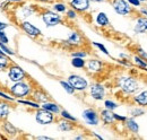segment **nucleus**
<instances>
[{
  "instance_id": "1",
  "label": "nucleus",
  "mask_w": 147,
  "mask_h": 140,
  "mask_svg": "<svg viewBox=\"0 0 147 140\" xmlns=\"http://www.w3.org/2000/svg\"><path fill=\"white\" fill-rule=\"evenodd\" d=\"M118 85H119V87L121 88L122 92H125L127 94H134L139 88L137 80L135 78H132V77H128V76L121 77L119 79V81H118Z\"/></svg>"
},
{
  "instance_id": "2",
  "label": "nucleus",
  "mask_w": 147,
  "mask_h": 140,
  "mask_svg": "<svg viewBox=\"0 0 147 140\" xmlns=\"http://www.w3.org/2000/svg\"><path fill=\"white\" fill-rule=\"evenodd\" d=\"M31 92H32V87L27 84V83H25V81H17V83H15L11 87H10V94L13 95V96H15V97H25V96H27V95H30L31 94Z\"/></svg>"
},
{
  "instance_id": "3",
  "label": "nucleus",
  "mask_w": 147,
  "mask_h": 140,
  "mask_svg": "<svg viewBox=\"0 0 147 140\" xmlns=\"http://www.w3.org/2000/svg\"><path fill=\"white\" fill-rule=\"evenodd\" d=\"M111 5L114 11L121 16H127L132 11V8L127 0H111Z\"/></svg>"
},
{
  "instance_id": "4",
  "label": "nucleus",
  "mask_w": 147,
  "mask_h": 140,
  "mask_svg": "<svg viewBox=\"0 0 147 140\" xmlns=\"http://www.w3.org/2000/svg\"><path fill=\"white\" fill-rule=\"evenodd\" d=\"M42 19L44 22V24L47 25V27H53L59 24L62 23V18L60 15H58V13L51 11V10H47L42 14Z\"/></svg>"
},
{
  "instance_id": "5",
  "label": "nucleus",
  "mask_w": 147,
  "mask_h": 140,
  "mask_svg": "<svg viewBox=\"0 0 147 140\" xmlns=\"http://www.w3.org/2000/svg\"><path fill=\"white\" fill-rule=\"evenodd\" d=\"M35 119L36 122L42 124V125H47L50 124L55 121V115L52 112L44 110V108H37L36 114H35Z\"/></svg>"
},
{
  "instance_id": "6",
  "label": "nucleus",
  "mask_w": 147,
  "mask_h": 140,
  "mask_svg": "<svg viewBox=\"0 0 147 140\" xmlns=\"http://www.w3.org/2000/svg\"><path fill=\"white\" fill-rule=\"evenodd\" d=\"M26 72L24 71V69H22L19 66L16 65H10L9 66V70H8V78L14 81V83H17V81H22L26 78Z\"/></svg>"
},
{
  "instance_id": "7",
  "label": "nucleus",
  "mask_w": 147,
  "mask_h": 140,
  "mask_svg": "<svg viewBox=\"0 0 147 140\" xmlns=\"http://www.w3.org/2000/svg\"><path fill=\"white\" fill-rule=\"evenodd\" d=\"M68 81L75 88V90L83 92V90H85L86 88L88 87L87 80L85 78H83L82 76H78V75H70L68 77Z\"/></svg>"
},
{
  "instance_id": "8",
  "label": "nucleus",
  "mask_w": 147,
  "mask_h": 140,
  "mask_svg": "<svg viewBox=\"0 0 147 140\" xmlns=\"http://www.w3.org/2000/svg\"><path fill=\"white\" fill-rule=\"evenodd\" d=\"M83 118H84V120L86 122L88 123V124H91V125H97L98 122H100V118H98L96 111L93 110V108L85 110L83 112Z\"/></svg>"
},
{
  "instance_id": "9",
  "label": "nucleus",
  "mask_w": 147,
  "mask_h": 140,
  "mask_svg": "<svg viewBox=\"0 0 147 140\" xmlns=\"http://www.w3.org/2000/svg\"><path fill=\"white\" fill-rule=\"evenodd\" d=\"M20 28L31 37H37L41 35V31L35 27L33 24H31L30 22H22L20 23Z\"/></svg>"
},
{
  "instance_id": "10",
  "label": "nucleus",
  "mask_w": 147,
  "mask_h": 140,
  "mask_svg": "<svg viewBox=\"0 0 147 140\" xmlns=\"http://www.w3.org/2000/svg\"><path fill=\"white\" fill-rule=\"evenodd\" d=\"M91 96L96 101H102L105 96V88L101 84H93L91 86Z\"/></svg>"
},
{
  "instance_id": "11",
  "label": "nucleus",
  "mask_w": 147,
  "mask_h": 140,
  "mask_svg": "<svg viewBox=\"0 0 147 140\" xmlns=\"http://www.w3.org/2000/svg\"><path fill=\"white\" fill-rule=\"evenodd\" d=\"M91 0H70V6L77 11H86L90 8Z\"/></svg>"
},
{
  "instance_id": "12",
  "label": "nucleus",
  "mask_w": 147,
  "mask_h": 140,
  "mask_svg": "<svg viewBox=\"0 0 147 140\" xmlns=\"http://www.w3.org/2000/svg\"><path fill=\"white\" fill-rule=\"evenodd\" d=\"M134 31L137 34L147 33V18L146 17L137 18V22H136V25L134 27Z\"/></svg>"
},
{
  "instance_id": "13",
  "label": "nucleus",
  "mask_w": 147,
  "mask_h": 140,
  "mask_svg": "<svg viewBox=\"0 0 147 140\" xmlns=\"http://www.w3.org/2000/svg\"><path fill=\"white\" fill-rule=\"evenodd\" d=\"M86 67H87L88 71L94 72V73H97V72L102 71V69H103V63L100 60H97V59H91L86 63Z\"/></svg>"
},
{
  "instance_id": "14",
  "label": "nucleus",
  "mask_w": 147,
  "mask_h": 140,
  "mask_svg": "<svg viewBox=\"0 0 147 140\" xmlns=\"http://www.w3.org/2000/svg\"><path fill=\"white\" fill-rule=\"evenodd\" d=\"M33 100H35V102L37 103H45V102H48L49 100H50V96L45 93V92H43L42 89H36V90H34L33 92Z\"/></svg>"
},
{
  "instance_id": "15",
  "label": "nucleus",
  "mask_w": 147,
  "mask_h": 140,
  "mask_svg": "<svg viewBox=\"0 0 147 140\" xmlns=\"http://www.w3.org/2000/svg\"><path fill=\"white\" fill-rule=\"evenodd\" d=\"M67 42L69 43L70 46H78V45L82 44L83 37L78 32H71L70 35L68 36V38H67Z\"/></svg>"
},
{
  "instance_id": "16",
  "label": "nucleus",
  "mask_w": 147,
  "mask_h": 140,
  "mask_svg": "<svg viewBox=\"0 0 147 140\" xmlns=\"http://www.w3.org/2000/svg\"><path fill=\"white\" fill-rule=\"evenodd\" d=\"M101 119L105 124H112L115 121L114 116H113V112L111 110H108V108H105L101 112Z\"/></svg>"
},
{
  "instance_id": "17",
  "label": "nucleus",
  "mask_w": 147,
  "mask_h": 140,
  "mask_svg": "<svg viewBox=\"0 0 147 140\" xmlns=\"http://www.w3.org/2000/svg\"><path fill=\"white\" fill-rule=\"evenodd\" d=\"M10 113V106L7 102L0 101V120H5L8 118Z\"/></svg>"
},
{
  "instance_id": "18",
  "label": "nucleus",
  "mask_w": 147,
  "mask_h": 140,
  "mask_svg": "<svg viewBox=\"0 0 147 140\" xmlns=\"http://www.w3.org/2000/svg\"><path fill=\"white\" fill-rule=\"evenodd\" d=\"M58 128L59 130L63 131V132H67V131H71L74 128H75V124L73 123V121H69V120H62L60 121L58 124Z\"/></svg>"
},
{
  "instance_id": "19",
  "label": "nucleus",
  "mask_w": 147,
  "mask_h": 140,
  "mask_svg": "<svg viewBox=\"0 0 147 140\" xmlns=\"http://www.w3.org/2000/svg\"><path fill=\"white\" fill-rule=\"evenodd\" d=\"M96 24L98 26H101V27H105V26H108L110 24V20H109V18H108L105 13H98L96 15Z\"/></svg>"
},
{
  "instance_id": "20",
  "label": "nucleus",
  "mask_w": 147,
  "mask_h": 140,
  "mask_svg": "<svg viewBox=\"0 0 147 140\" xmlns=\"http://www.w3.org/2000/svg\"><path fill=\"white\" fill-rule=\"evenodd\" d=\"M134 100H135V102L138 105L147 107V90H144V92L139 93L138 95H136Z\"/></svg>"
},
{
  "instance_id": "21",
  "label": "nucleus",
  "mask_w": 147,
  "mask_h": 140,
  "mask_svg": "<svg viewBox=\"0 0 147 140\" xmlns=\"http://www.w3.org/2000/svg\"><path fill=\"white\" fill-rule=\"evenodd\" d=\"M2 128H3L5 132H6V133H8V135H10L11 137H15V136L18 133L17 128H15V127L13 125V123L8 122V121H6V122L3 123Z\"/></svg>"
},
{
  "instance_id": "22",
  "label": "nucleus",
  "mask_w": 147,
  "mask_h": 140,
  "mask_svg": "<svg viewBox=\"0 0 147 140\" xmlns=\"http://www.w3.org/2000/svg\"><path fill=\"white\" fill-rule=\"evenodd\" d=\"M42 108H44V110H48V111H50V112H52L53 114H57V113H60V107H59V105L53 103V102H45V103H43L42 105Z\"/></svg>"
},
{
  "instance_id": "23",
  "label": "nucleus",
  "mask_w": 147,
  "mask_h": 140,
  "mask_svg": "<svg viewBox=\"0 0 147 140\" xmlns=\"http://www.w3.org/2000/svg\"><path fill=\"white\" fill-rule=\"evenodd\" d=\"M125 122H126L127 129H128L130 132H132V133H138L139 127H138V124L136 123V121H135L134 119H127Z\"/></svg>"
},
{
  "instance_id": "24",
  "label": "nucleus",
  "mask_w": 147,
  "mask_h": 140,
  "mask_svg": "<svg viewBox=\"0 0 147 140\" xmlns=\"http://www.w3.org/2000/svg\"><path fill=\"white\" fill-rule=\"evenodd\" d=\"M71 65L75 68H84L86 66V62L84 60V58H77V57H74L73 60H71Z\"/></svg>"
},
{
  "instance_id": "25",
  "label": "nucleus",
  "mask_w": 147,
  "mask_h": 140,
  "mask_svg": "<svg viewBox=\"0 0 147 140\" xmlns=\"http://www.w3.org/2000/svg\"><path fill=\"white\" fill-rule=\"evenodd\" d=\"M9 66H10V59L7 55L0 54V69L9 68Z\"/></svg>"
},
{
  "instance_id": "26",
  "label": "nucleus",
  "mask_w": 147,
  "mask_h": 140,
  "mask_svg": "<svg viewBox=\"0 0 147 140\" xmlns=\"http://www.w3.org/2000/svg\"><path fill=\"white\" fill-rule=\"evenodd\" d=\"M60 85L63 87V89H65L68 94H74V93H75V88L69 84V81H63V80H61V81H60Z\"/></svg>"
},
{
  "instance_id": "27",
  "label": "nucleus",
  "mask_w": 147,
  "mask_h": 140,
  "mask_svg": "<svg viewBox=\"0 0 147 140\" xmlns=\"http://www.w3.org/2000/svg\"><path fill=\"white\" fill-rule=\"evenodd\" d=\"M134 60H135V62H136L140 68H144V69H146L147 68V62L145 61V59H143L142 57H139V55H135V57H134Z\"/></svg>"
},
{
  "instance_id": "28",
  "label": "nucleus",
  "mask_w": 147,
  "mask_h": 140,
  "mask_svg": "<svg viewBox=\"0 0 147 140\" xmlns=\"http://www.w3.org/2000/svg\"><path fill=\"white\" fill-rule=\"evenodd\" d=\"M19 104L26 105V106H30V107H33V108H40L41 105H38L37 102H31V101H24V100H18Z\"/></svg>"
},
{
  "instance_id": "29",
  "label": "nucleus",
  "mask_w": 147,
  "mask_h": 140,
  "mask_svg": "<svg viewBox=\"0 0 147 140\" xmlns=\"http://www.w3.org/2000/svg\"><path fill=\"white\" fill-rule=\"evenodd\" d=\"M60 115L63 118V119H66V120H69V121H73V122H76L77 121V119L73 116L69 112H67L66 110H62V111H60Z\"/></svg>"
},
{
  "instance_id": "30",
  "label": "nucleus",
  "mask_w": 147,
  "mask_h": 140,
  "mask_svg": "<svg viewBox=\"0 0 147 140\" xmlns=\"http://www.w3.org/2000/svg\"><path fill=\"white\" fill-rule=\"evenodd\" d=\"M0 48H1V50L6 53V54H8V55H15V52H14L11 49H9L8 46H6V44H5V43L0 42Z\"/></svg>"
},
{
  "instance_id": "31",
  "label": "nucleus",
  "mask_w": 147,
  "mask_h": 140,
  "mask_svg": "<svg viewBox=\"0 0 147 140\" xmlns=\"http://www.w3.org/2000/svg\"><path fill=\"white\" fill-rule=\"evenodd\" d=\"M104 105H105V108L111 110V111H113V110H115V108L118 107V104H117V103H114V102H112V101H109V100H107V101L104 102Z\"/></svg>"
},
{
  "instance_id": "32",
  "label": "nucleus",
  "mask_w": 147,
  "mask_h": 140,
  "mask_svg": "<svg viewBox=\"0 0 147 140\" xmlns=\"http://www.w3.org/2000/svg\"><path fill=\"white\" fill-rule=\"evenodd\" d=\"M53 8L57 13H65L66 11V5L65 3H55Z\"/></svg>"
},
{
  "instance_id": "33",
  "label": "nucleus",
  "mask_w": 147,
  "mask_h": 140,
  "mask_svg": "<svg viewBox=\"0 0 147 140\" xmlns=\"http://www.w3.org/2000/svg\"><path fill=\"white\" fill-rule=\"evenodd\" d=\"M93 45H95L97 49H100V51H102V52L104 53V54H107V55H109L110 53L108 51V49L103 45V44H101V43H97V42H93Z\"/></svg>"
},
{
  "instance_id": "34",
  "label": "nucleus",
  "mask_w": 147,
  "mask_h": 140,
  "mask_svg": "<svg viewBox=\"0 0 147 140\" xmlns=\"http://www.w3.org/2000/svg\"><path fill=\"white\" fill-rule=\"evenodd\" d=\"M23 16L24 17H28V16H31L32 14H33V7H25V8H23Z\"/></svg>"
},
{
  "instance_id": "35",
  "label": "nucleus",
  "mask_w": 147,
  "mask_h": 140,
  "mask_svg": "<svg viewBox=\"0 0 147 140\" xmlns=\"http://www.w3.org/2000/svg\"><path fill=\"white\" fill-rule=\"evenodd\" d=\"M145 112H144V110H142V108H134V110H131V112H130V114L132 115V116H139V115H142V114H144Z\"/></svg>"
},
{
  "instance_id": "36",
  "label": "nucleus",
  "mask_w": 147,
  "mask_h": 140,
  "mask_svg": "<svg viewBox=\"0 0 147 140\" xmlns=\"http://www.w3.org/2000/svg\"><path fill=\"white\" fill-rule=\"evenodd\" d=\"M0 42H2L5 44H8V42H9L7 35H6V33L3 31H0Z\"/></svg>"
},
{
  "instance_id": "37",
  "label": "nucleus",
  "mask_w": 147,
  "mask_h": 140,
  "mask_svg": "<svg viewBox=\"0 0 147 140\" xmlns=\"http://www.w3.org/2000/svg\"><path fill=\"white\" fill-rule=\"evenodd\" d=\"M67 17L69 19H75L77 17V14L75 11V9H70V10H67Z\"/></svg>"
},
{
  "instance_id": "38",
  "label": "nucleus",
  "mask_w": 147,
  "mask_h": 140,
  "mask_svg": "<svg viewBox=\"0 0 147 140\" xmlns=\"http://www.w3.org/2000/svg\"><path fill=\"white\" fill-rule=\"evenodd\" d=\"M0 97L3 98V100H6V101L14 102V97H13V96H9V95H7V94H5V93H2V92H0Z\"/></svg>"
},
{
  "instance_id": "39",
  "label": "nucleus",
  "mask_w": 147,
  "mask_h": 140,
  "mask_svg": "<svg viewBox=\"0 0 147 140\" xmlns=\"http://www.w3.org/2000/svg\"><path fill=\"white\" fill-rule=\"evenodd\" d=\"M113 116H114V120H115V121H120V122H125V121L127 120V118H126V116H122V115H119V114H117V113H113Z\"/></svg>"
},
{
  "instance_id": "40",
  "label": "nucleus",
  "mask_w": 147,
  "mask_h": 140,
  "mask_svg": "<svg viewBox=\"0 0 147 140\" xmlns=\"http://www.w3.org/2000/svg\"><path fill=\"white\" fill-rule=\"evenodd\" d=\"M71 55H73V58L74 57H77V58H85V57L87 55V53L82 52V51H76V52L71 53Z\"/></svg>"
},
{
  "instance_id": "41",
  "label": "nucleus",
  "mask_w": 147,
  "mask_h": 140,
  "mask_svg": "<svg viewBox=\"0 0 147 140\" xmlns=\"http://www.w3.org/2000/svg\"><path fill=\"white\" fill-rule=\"evenodd\" d=\"M138 54H139V57H142L143 59H147V53L145 52V50L144 49H142V48H138Z\"/></svg>"
},
{
  "instance_id": "42",
  "label": "nucleus",
  "mask_w": 147,
  "mask_h": 140,
  "mask_svg": "<svg viewBox=\"0 0 147 140\" xmlns=\"http://www.w3.org/2000/svg\"><path fill=\"white\" fill-rule=\"evenodd\" d=\"M129 3L131 5V6H135V7H139L140 6V0H127Z\"/></svg>"
},
{
  "instance_id": "43",
  "label": "nucleus",
  "mask_w": 147,
  "mask_h": 140,
  "mask_svg": "<svg viewBox=\"0 0 147 140\" xmlns=\"http://www.w3.org/2000/svg\"><path fill=\"white\" fill-rule=\"evenodd\" d=\"M8 26V24H6V23H2V22H0V31H3L6 27Z\"/></svg>"
},
{
  "instance_id": "44",
  "label": "nucleus",
  "mask_w": 147,
  "mask_h": 140,
  "mask_svg": "<svg viewBox=\"0 0 147 140\" xmlns=\"http://www.w3.org/2000/svg\"><path fill=\"white\" fill-rule=\"evenodd\" d=\"M37 139H45V140H49V139H51V138H50V137H43V136H42V137H37Z\"/></svg>"
},
{
  "instance_id": "45",
  "label": "nucleus",
  "mask_w": 147,
  "mask_h": 140,
  "mask_svg": "<svg viewBox=\"0 0 147 140\" xmlns=\"http://www.w3.org/2000/svg\"><path fill=\"white\" fill-rule=\"evenodd\" d=\"M140 13H142L143 15H145V16H147V10H146V9H142V10H140Z\"/></svg>"
},
{
  "instance_id": "46",
  "label": "nucleus",
  "mask_w": 147,
  "mask_h": 140,
  "mask_svg": "<svg viewBox=\"0 0 147 140\" xmlns=\"http://www.w3.org/2000/svg\"><path fill=\"white\" fill-rule=\"evenodd\" d=\"M93 2H102V1H105V0H91Z\"/></svg>"
},
{
  "instance_id": "47",
  "label": "nucleus",
  "mask_w": 147,
  "mask_h": 140,
  "mask_svg": "<svg viewBox=\"0 0 147 140\" xmlns=\"http://www.w3.org/2000/svg\"><path fill=\"white\" fill-rule=\"evenodd\" d=\"M7 1H11V2H19V1H22V0H7Z\"/></svg>"
},
{
  "instance_id": "48",
  "label": "nucleus",
  "mask_w": 147,
  "mask_h": 140,
  "mask_svg": "<svg viewBox=\"0 0 147 140\" xmlns=\"http://www.w3.org/2000/svg\"><path fill=\"white\" fill-rule=\"evenodd\" d=\"M0 54H2V55H7L6 53H5L3 51H2V50H1V48H0Z\"/></svg>"
},
{
  "instance_id": "49",
  "label": "nucleus",
  "mask_w": 147,
  "mask_h": 140,
  "mask_svg": "<svg viewBox=\"0 0 147 140\" xmlns=\"http://www.w3.org/2000/svg\"><path fill=\"white\" fill-rule=\"evenodd\" d=\"M38 1H43V2H49V1H52V0H38Z\"/></svg>"
},
{
  "instance_id": "50",
  "label": "nucleus",
  "mask_w": 147,
  "mask_h": 140,
  "mask_svg": "<svg viewBox=\"0 0 147 140\" xmlns=\"http://www.w3.org/2000/svg\"><path fill=\"white\" fill-rule=\"evenodd\" d=\"M140 1H146V0H140Z\"/></svg>"
}]
</instances>
